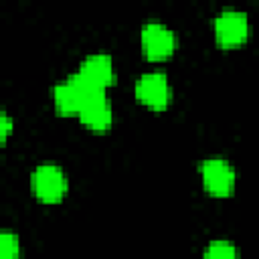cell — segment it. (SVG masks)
<instances>
[{
	"instance_id": "obj_4",
	"label": "cell",
	"mask_w": 259,
	"mask_h": 259,
	"mask_svg": "<svg viewBox=\"0 0 259 259\" xmlns=\"http://www.w3.org/2000/svg\"><path fill=\"white\" fill-rule=\"evenodd\" d=\"M140 42L142 51L150 61H164L174 55L176 51V34L174 30L162 22V20H146L142 24L140 32Z\"/></svg>"
},
{
	"instance_id": "obj_11",
	"label": "cell",
	"mask_w": 259,
	"mask_h": 259,
	"mask_svg": "<svg viewBox=\"0 0 259 259\" xmlns=\"http://www.w3.org/2000/svg\"><path fill=\"white\" fill-rule=\"evenodd\" d=\"M10 132H12V117L6 111H2L0 113V140L6 142L8 136H10Z\"/></svg>"
},
{
	"instance_id": "obj_7",
	"label": "cell",
	"mask_w": 259,
	"mask_h": 259,
	"mask_svg": "<svg viewBox=\"0 0 259 259\" xmlns=\"http://www.w3.org/2000/svg\"><path fill=\"white\" fill-rule=\"evenodd\" d=\"M95 95V91H91L79 77L77 73L69 75L67 79L59 81L53 89V103L55 109L61 115H79L83 103L87 101V97Z\"/></svg>"
},
{
	"instance_id": "obj_9",
	"label": "cell",
	"mask_w": 259,
	"mask_h": 259,
	"mask_svg": "<svg viewBox=\"0 0 259 259\" xmlns=\"http://www.w3.org/2000/svg\"><path fill=\"white\" fill-rule=\"evenodd\" d=\"M202 259H241L239 249L229 239H212L204 247Z\"/></svg>"
},
{
	"instance_id": "obj_2",
	"label": "cell",
	"mask_w": 259,
	"mask_h": 259,
	"mask_svg": "<svg viewBox=\"0 0 259 259\" xmlns=\"http://www.w3.org/2000/svg\"><path fill=\"white\" fill-rule=\"evenodd\" d=\"M198 172L202 178V186L212 196H229L237 186V170L235 166L221 156L204 158L198 164Z\"/></svg>"
},
{
	"instance_id": "obj_10",
	"label": "cell",
	"mask_w": 259,
	"mask_h": 259,
	"mask_svg": "<svg viewBox=\"0 0 259 259\" xmlns=\"http://www.w3.org/2000/svg\"><path fill=\"white\" fill-rule=\"evenodd\" d=\"M20 257V239L16 233L4 229L0 233V259H18Z\"/></svg>"
},
{
	"instance_id": "obj_5",
	"label": "cell",
	"mask_w": 259,
	"mask_h": 259,
	"mask_svg": "<svg viewBox=\"0 0 259 259\" xmlns=\"http://www.w3.org/2000/svg\"><path fill=\"white\" fill-rule=\"evenodd\" d=\"M134 93L138 97V101L150 109L162 111L168 107L170 99H172V85L170 79L164 71H146L138 77Z\"/></svg>"
},
{
	"instance_id": "obj_3",
	"label": "cell",
	"mask_w": 259,
	"mask_h": 259,
	"mask_svg": "<svg viewBox=\"0 0 259 259\" xmlns=\"http://www.w3.org/2000/svg\"><path fill=\"white\" fill-rule=\"evenodd\" d=\"M249 30H251L249 14L241 8H223L212 18L214 38L223 47L243 45L249 36Z\"/></svg>"
},
{
	"instance_id": "obj_8",
	"label": "cell",
	"mask_w": 259,
	"mask_h": 259,
	"mask_svg": "<svg viewBox=\"0 0 259 259\" xmlns=\"http://www.w3.org/2000/svg\"><path fill=\"white\" fill-rule=\"evenodd\" d=\"M77 117L89 130L105 132L113 123V107H111V103H109L105 93H95V95L87 97V101L83 103V107H81Z\"/></svg>"
},
{
	"instance_id": "obj_1",
	"label": "cell",
	"mask_w": 259,
	"mask_h": 259,
	"mask_svg": "<svg viewBox=\"0 0 259 259\" xmlns=\"http://www.w3.org/2000/svg\"><path fill=\"white\" fill-rule=\"evenodd\" d=\"M30 184H32L34 196L40 202L55 204V202L63 200V196L67 194L69 178H67V172L59 164L40 162L34 166V170L30 174Z\"/></svg>"
},
{
	"instance_id": "obj_6",
	"label": "cell",
	"mask_w": 259,
	"mask_h": 259,
	"mask_svg": "<svg viewBox=\"0 0 259 259\" xmlns=\"http://www.w3.org/2000/svg\"><path fill=\"white\" fill-rule=\"evenodd\" d=\"M75 73L95 93H105V89L109 85H113V81H115V65L107 53L87 55L79 63V69Z\"/></svg>"
}]
</instances>
